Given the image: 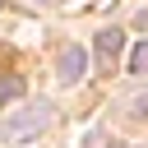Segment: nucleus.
<instances>
[{
	"label": "nucleus",
	"instance_id": "nucleus-7",
	"mask_svg": "<svg viewBox=\"0 0 148 148\" xmlns=\"http://www.w3.org/2000/svg\"><path fill=\"white\" fill-rule=\"evenodd\" d=\"M88 148H102V134H88Z\"/></svg>",
	"mask_w": 148,
	"mask_h": 148
},
{
	"label": "nucleus",
	"instance_id": "nucleus-5",
	"mask_svg": "<svg viewBox=\"0 0 148 148\" xmlns=\"http://www.w3.org/2000/svg\"><path fill=\"white\" fill-rule=\"evenodd\" d=\"M130 74H148V42H139L130 51Z\"/></svg>",
	"mask_w": 148,
	"mask_h": 148
},
{
	"label": "nucleus",
	"instance_id": "nucleus-4",
	"mask_svg": "<svg viewBox=\"0 0 148 148\" xmlns=\"http://www.w3.org/2000/svg\"><path fill=\"white\" fill-rule=\"evenodd\" d=\"M14 97H23V79H18V74H5V79H0V106L14 102Z\"/></svg>",
	"mask_w": 148,
	"mask_h": 148
},
{
	"label": "nucleus",
	"instance_id": "nucleus-3",
	"mask_svg": "<svg viewBox=\"0 0 148 148\" xmlns=\"http://www.w3.org/2000/svg\"><path fill=\"white\" fill-rule=\"evenodd\" d=\"M120 51H125V32H120V28H102V32H97V65L111 69Z\"/></svg>",
	"mask_w": 148,
	"mask_h": 148
},
{
	"label": "nucleus",
	"instance_id": "nucleus-2",
	"mask_svg": "<svg viewBox=\"0 0 148 148\" xmlns=\"http://www.w3.org/2000/svg\"><path fill=\"white\" fill-rule=\"evenodd\" d=\"M56 74H60V83H79V79L88 74V51H83V46H65Z\"/></svg>",
	"mask_w": 148,
	"mask_h": 148
},
{
	"label": "nucleus",
	"instance_id": "nucleus-8",
	"mask_svg": "<svg viewBox=\"0 0 148 148\" xmlns=\"http://www.w3.org/2000/svg\"><path fill=\"white\" fill-rule=\"evenodd\" d=\"M0 5H5V0H0Z\"/></svg>",
	"mask_w": 148,
	"mask_h": 148
},
{
	"label": "nucleus",
	"instance_id": "nucleus-1",
	"mask_svg": "<svg viewBox=\"0 0 148 148\" xmlns=\"http://www.w3.org/2000/svg\"><path fill=\"white\" fill-rule=\"evenodd\" d=\"M46 125H51V102H32V106H23L18 116H9V120L0 125V139H5V143H28V139H37Z\"/></svg>",
	"mask_w": 148,
	"mask_h": 148
},
{
	"label": "nucleus",
	"instance_id": "nucleus-6",
	"mask_svg": "<svg viewBox=\"0 0 148 148\" xmlns=\"http://www.w3.org/2000/svg\"><path fill=\"white\" fill-rule=\"evenodd\" d=\"M130 116H134V120H148V92H139V97L130 102Z\"/></svg>",
	"mask_w": 148,
	"mask_h": 148
}]
</instances>
